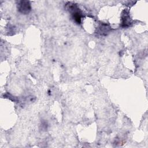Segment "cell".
<instances>
[{
  "label": "cell",
  "instance_id": "obj_2",
  "mask_svg": "<svg viewBox=\"0 0 148 148\" xmlns=\"http://www.w3.org/2000/svg\"><path fill=\"white\" fill-rule=\"evenodd\" d=\"M17 8L18 11L24 14H28L31 10V6L30 2L28 1H18Z\"/></svg>",
  "mask_w": 148,
  "mask_h": 148
},
{
  "label": "cell",
  "instance_id": "obj_3",
  "mask_svg": "<svg viewBox=\"0 0 148 148\" xmlns=\"http://www.w3.org/2000/svg\"><path fill=\"white\" fill-rule=\"evenodd\" d=\"M131 23V19L130 18L129 12L128 10H125L122 12L121 25L123 27H127L130 26Z\"/></svg>",
  "mask_w": 148,
  "mask_h": 148
},
{
  "label": "cell",
  "instance_id": "obj_4",
  "mask_svg": "<svg viewBox=\"0 0 148 148\" xmlns=\"http://www.w3.org/2000/svg\"><path fill=\"white\" fill-rule=\"evenodd\" d=\"M99 32L101 33V35L102 34H104L106 35V32H109V27L106 25V24H102L99 27Z\"/></svg>",
  "mask_w": 148,
  "mask_h": 148
},
{
  "label": "cell",
  "instance_id": "obj_1",
  "mask_svg": "<svg viewBox=\"0 0 148 148\" xmlns=\"http://www.w3.org/2000/svg\"><path fill=\"white\" fill-rule=\"evenodd\" d=\"M68 9H69V10L72 13V17L75 21L77 24H80L82 15L81 12L79 10V9L77 8L76 5L69 2L68 5Z\"/></svg>",
  "mask_w": 148,
  "mask_h": 148
}]
</instances>
